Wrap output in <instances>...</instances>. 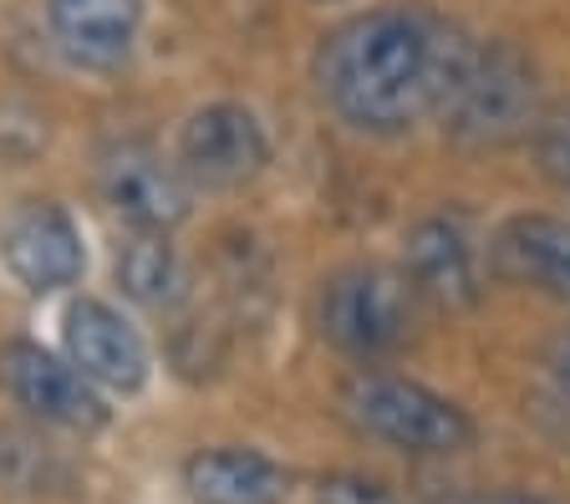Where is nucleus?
Here are the masks:
<instances>
[{
	"mask_svg": "<svg viewBox=\"0 0 570 504\" xmlns=\"http://www.w3.org/2000/svg\"><path fill=\"white\" fill-rule=\"evenodd\" d=\"M479 41L428 11H367L336 26L316 51V87L356 132H407L443 112Z\"/></svg>",
	"mask_w": 570,
	"mask_h": 504,
	"instance_id": "nucleus-1",
	"label": "nucleus"
},
{
	"mask_svg": "<svg viewBox=\"0 0 570 504\" xmlns=\"http://www.w3.org/2000/svg\"><path fill=\"white\" fill-rule=\"evenodd\" d=\"M449 138L469 148H510L540 128V77L514 41H479L443 102Z\"/></svg>",
	"mask_w": 570,
	"mask_h": 504,
	"instance_id": "nucleus-2",
	"label": "nucleus"
},
{
	"mask_svg": "<svg viewBox=\"0 0 570 504\" xmlns=\"http://www.w3.org/2000/svg\"><path fill=\"white\" fill-rule=\"evenodd\" d=\"M342 413L372 444L413 458H449L474 444V423L459 403L397 373H356L342 387Z\"/></svg>",
	"mask_w": 570,
	"mask_h": 504,
	"instance_id": "nucleus-3",
	"label": "nucleus"
},
{
	"mask_svg": "<svg viewBox=\"0 0 570 504\" xmlns=\"http://www.w3.org/2000/svg\"><path fill=\"white\" fill-rule=\"evenodd\" d=\"M417 290L392 265H346L321 286V336L352 362H382L417 332Z\"/></svg>",
	"mask_w": 570,
	"mask_h": 504,
	"instance_id": "nucleus-4",
	"label": "nucleus"
},
{
	"mask_svg": "<svg viewBox=\"0 0 570 504\" xmlns=\"http://www.w3.org/2000/svg\"><path fill=\"white\" fill-rule=\"evenodd\" d=\"M97 184H102V199L132 229H154V235H168L174 225H184L194 205V189L184 179V168L168 164L142 138H122V144L107 148L102 168H97Z\"/></svg>",
	"mask_w": 570,
	"mask_h": 504,
	"instance_id": "nucleus-5",
	"label": "nucleus"
},
{
	"mask_svg": "<svg viewBox=\"0 0 570 504\" xmlns=\"http://www.w3.org/2000/svg\"><path fill=\"white\" fill-rule=\"evenodd\" d=\"M271 164V138L261 118L239 102H209L178 132V168L204 189H239Z\"/></svg>",
	"mask_w": 570,
	"mask_h": 504,
	"instance_id": "nucleus-6",
	"label": "nucleus"
},
{
	"mask_svg": "<svg viewBox=\"0 0 570 504\" xmlns=\"http://www.w3.org/2000/svg\"><path fill=\"white\" fill-rule=\"evenodd\" d=\"M0 383L26 413H36L41 423H57V428H97L107 418L97 383H87L71 362L41 352L36 342L0 347Z\"/></svg>",
	"mask_w": 570,
	"mask_h": 504,
	"instance_id": "nucleus-7",
	"label": "nucleus"
},
{
	"mask_svg": "<svg viewBox=\"0 0 570 504\" xmlns=\"http://www.w3.org/2000/svg\"><path fill=\"white\" fill-rule=\"evenodd\" d=\"M403 276L413 280V290L443 312H463L484 296V276H479V245L469 235V225L453 215L417 219L407 229L403 245Z\"/></svg>",
	"mask_w": 570,
	"mask_h": 504,
	"instance_id": "nucleus-8",
	"label": "nucleus"
},
{
	"mask_svg": "<svg viewBox=\"0 0 570 504\" xmlns=\"http://www.w3.org/2000/svg\"><path fill=\"white\" fill-rule=\"evenodd\" d=\"M61 336H67L71 367L87 383L107 387V393H138L148 383V347H142V336L107 300H92V296L71 300Z\"/></svg>",
	"mask_w": 570,
	"mask_h": 504,
	"instance_id": "nucleus-9",
	"label": "nucleus"
},
{
	"mask_svg": "<svg viewBox=\"0 0 570 504\" xmlns=\"http://www.w3.org/2000/svg\"><path fill=\"white\" fill-rule=\"evenodd\" d=\"M0 255L11 265V276L26 290H36V296L71 286L82 276V260H87L71 215L61 205H47V199L16 209L11 225H6V240H0Z\"/></svg>",
	"mask_w": 570,
	"mask_h": 504,
	"instance_id": "nucleus-10",
	"label": "nucleus"
},
{
	"mask_svg": "<svg viewBox=\"0 0 570 504\" xmlns=\"http://www.w3.org/2000/svg\"><path fill=\"white\" fill-rule=\"evenodd\" d=\"M47 26L71 67L118 72L138 47L142 0H47Z\"/></svg>",
	"mask_w": 570,
	"mask_h": 504,
	"instance_id": "nucleus-11",
	"label": "nucleus"
},
{
	"mask_svg": "<svg viewBox=\"0 0 570 504\" xmlns=\"http://www.w3.org/2000/svg\"><path fill=\"white\" fill-rule=\"evenodd\" d=\"M489 260L504 280L570 300V219L560 215H514L499 225Z\"/></svg>",
	"mask_w": 570,
	"mask_h": 504,
	"instance_id": "nucleus-12",
	"label": "nucleus"
},
{
	"mask_svg": "<svg viewBox=\"0 0 570 504\" xmlns=\"http://www.w3.org/2000/svg\"><path fill=\"white\" fill-rule=\"evenodd\" d=\"M184 490L194 504H285L296 474L255 448H204L184 464Z\"/></svg>",
	"mask_w": 570,
	"mask_h": 504,
	"instance_id": "nucleus-13",
	"label": "nucleus"
},
{
	"mask_svg": "<svg viewBox=\"0 0 570 504\" xmlns=\"http://www.w3.org/2000/svg\"><path fill=\"white\" fill-rule=\"evenodd\" d=\"M118 280L142 306H168V300H178V290H184V265H178L168 235L138 229L118 250Z\"/></svg>",
	"mask_w": 570,
	"mask_h": 504,
	"instance_id": "nucleus-14",
	"label": "nucleus"
},
{
	"mask_svg": "<svg viewBox=\"0 0 570 504\" xmlns=\"http://www.w3.org/2000/svg\"><path fill=\"white\" fill-rule=\"evenodd\" d=\"M534 158H540V174L556 189L570 194V108L540 118V128H534Z\"/></svg>",
	"mask_w": 570,
	"mask_h": 504,
	"instance_id": "nucleus-15",
	"label": "nucleus"
},
{
	"mask_svg": "<svg viewBox=\"0 0 570 504\" xmlns=\"http://www.w3.org/2000/svg\"><path fill=\"white\" fill-rule=\"evenodd\" d=\"M316 504H407L403 494L367 474H332L316 484Z\"/></svg>",
	"mask_w": 570,
	"mask_h": 504,
	"instance_id": "nucleus-16",
	"label": "nucleus"
},
{
	"mask_svg": "<svg viewBox=\"0 0 570 504\" xmlns=\"http://www.w3.org/2000/svg\"><path fill=\"white\" fill-rule=\"evenodd\" d=\"M540 367H546L550 397H556L560 408L570 413V326H566V332H560L556 342H550V347H546V362H540Z\"/></svg>",
	"mask_w": 570,
	"mask_h": 504,
	"instance_id": "nucleus-17",
	"label": "nucleus"
},
{
	"mask_svg": "<svg viewBox=\"0 0 570 504\" xmlns=\"http://www.w3.org/2000/svg\"><path fill=\"white\" fill-rule=\"evenodd\" d=\"M463 504H556V500H546V494H474Z\"/></svg>",
	"mask_w": 570,
	"mask_h": 504,
	"instance_id": "nucleus-18",
	"label": "nucleus"
}]
</instances>
